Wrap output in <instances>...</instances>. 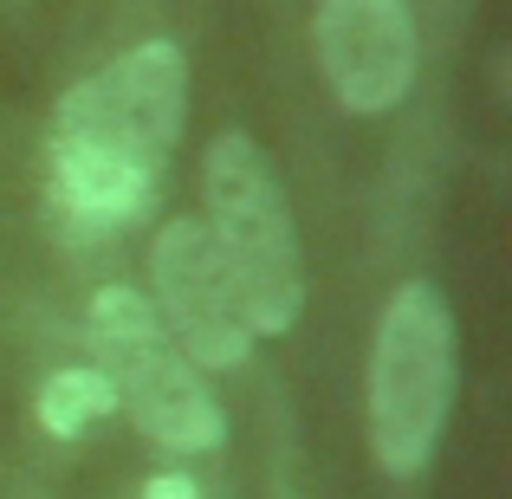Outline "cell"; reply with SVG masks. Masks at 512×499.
I'll return each mask as SVG.
<instances>
[{"mask_svg":"<svg viewBox=\"0 0 512 499\" xmlns=\"http://www.w3.org/2000/svg\"><path fill=\"white\" fill-rule=\"evenodd\" d=\"M182 104L188 65L169 39L117 52L59 98L46 137V195L52 221L72 240H117L150 221L182 137Z\"/></svg>","mask_w":512,"mask_h":499,"instance_id":"obj_1","label":"cell"},{"mask_svg":"<svg viewBox=\"0 0 512 499\" xmlns=\"http://www.w3.org/2000/svg\"><path fill=\"white\" fill-rule=\"evenodd\" d=\"M201 195H208V240L221 253L227 279L240 292L253 337H279L305 305V266H299V234L292 208L279 188L273 163L253 137L221 130L201 156Z\"/></svg>","mask_w":512,"mask_h":499,"instance_id":"obj_2","label":"cell"},{"mask_svg":"<svg viewBox=\"0 0 512 499\" xmlns=\"http://www.w3.org/2000/svg\"><path fill=\"white\" fill-rule=\"evenodd\" d=\"M454 318L428 279H409L376 318L370 344V448L389 474H422L448 422Z\"/></svg>","mask_w":512,"mask_h":499,"instance_id":"obj_3","label":"cell"},{"mask_svg":"<svg viewBox=\"0 0 512 499\" xmlns=\"http://www.w3.org/2000/svg\"><path fill=\"white\" fill-rule=\"evenodd\" d=\"M91 337L98 370L111 383L117 409L169 454H214L227 441V415L208 396L201 370L175 350V337L156 325L150 299L130 286H104L91 299Z\"/></svg>","mask_w":512,"mask_h":499,"instance_id":"obj_4","label":"cell"},{"mask_svg":"<svg viewBox=\"0 0 512 499\" xmlns=\"http://www.w3.org/2000/svg\"><path fill=\"white\" fill-rule=\"evenodd\" d=\"M150 286H156V325L175 337L195 370H234L253 350L247 312H240V292L227 279L221 253H214L208 227L201 221H169L150 247Z\"/></svg>","mask_w":512,"mask_h":499,"instance_id":"obj_5","label":"cell"},{"mask_svg":"<svg viewBox=\"0 0 512 499\" xmlns=\"http://www.w3.org/2000/svg\"><path fill=\"white\" fill-rule=\"evenodd\" d=\"M318 65L344 111L383 117L415 85V13L409 0H318Z\"/></svg>","mask_w":512,"mask_h":499,"instance_id":"obj_6","label":"cell"},{"mask_svg":"<svg viewBox=\"0 0 512 499\" xmlns=\"http://www.w3.org/2000/svg\"><path fill=\"white\" fill-rule=\"evenodd\" d=\"M111 409H117V396H111V383H104V370H85V363H78V370H52L46 389H39V428L59 435V441H78Z\"/></svg>","mask_w":512,"mask_h":499,"instance_id":"obj_7","label":"cell"},{"mask_svg":"<svg viewBox=\"0 0 512 499\" xmlns=\"http://www.w3.org/2000/svg\"><path fill=\"white\" fill-rule=\"evenodd\" d=\"M143 499H201V493H195V480H188V474H163V480L143 487Z\"/></svg>","mask_w":512,"mask_h":499,"instance_id":"obj_8","label":"cell"}]
</instances>
